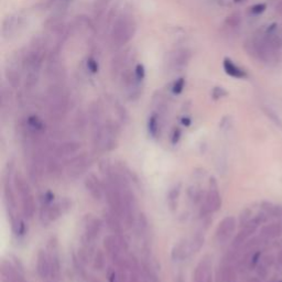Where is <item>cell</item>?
I'll return each instance as SVG.
<instances>
[{"mask_svg": "<svg viewBox=\"0 0 282 282\" xmlns=\"http://www.w3.org/2000/svg\"><path fill=\"white\" fill-rule=\"evenodd\" d=\"M65 166L67 167V175L72 179H78L91 168L92 159L87 154H82L67 159Z\"/></svg>", "mask_w": 282, "mask_h": 282, "instance_id": "8", "label": "cell"}, {"mask_svg": "<svg viewBox=\"0 0 282 282\" xmlns=\"http://www.w3.org/2000/svg\"><path fill=\"white\" fill-rule=\"evenodd\" d=\"M85 280L86 282H102L97 277H95V276H87Z\"/></svg>", "mask_w": 282, "mask_h": 282, "instance_id": "47", "label": "cell"}, {"mask_svg": "<svg viewBox=\"0 0 282 282\" xmlns=\"http://www.w3.org/2000/svg\"><path fill=\"white\" fill-rule=\"evenodd\" d=\"M107 279L108 282H118V269L108 268L107 270Z\"/></svg>", "mask_w": 282, "mask_h": 282, "instance_id": "40", "label": "cell"}, {"mask_svg": "<svg viewBox=\"0 0 282 282\" xmlns=\"http://www.w3.org/2000/svg\"><path fill=\"white\" fill-rule=\"evenodd\" d=\"M86 116L84 115L83 111H78L75 116V128L78 131H84L86 128Z\"/></svg>", "mask_w": 282, "mask_h": 282, "instance_id": "33", "label": "cell"}, {"mask_svg": "<svg viewBox=\"0 0 282 282\" xmlns=\"http://www.w3.org/2000/svg\"><path fill=\"white\" fill-rule=\"evenodd\" d=\"M256 269H257V275L259 276L261 278V279H265V278L268 277L269 267H268V266H266L265 264L261 263V260H260L259 265L257 266Z\"/></svg>", "mask_w": 282, "mask_h": 282, "instance_id": "39", "label": "cell"}, {"mask_svg": "<svg viewBox=\"0 0 282 282\" xmlns=\"http://www.w3.org/2000/svg\"><path fill=\"white\" fill-rule=\"evenodd\" d=\"M261 208L267 215L275 216V217H281L282 216V207L279 205H275L269 202H263L261 203Z\"/></svg>", "mask_w": 282, "mask_h": 282, "instance_id": "28", "label": "cell"}, {"mask_svg": "<svg viewBox=\"0 0 282 282\" xmlns=\"http://www.w3.org/2000/svg\"><path fill=\"white\" fill-rule=\"evenodd\" d=\"M105 265H106V258H105V253L100 249H97L95 251L94 256H93L92 259V266L93 269L96 270V271H102L105 268Z\"/></svg>", "mask_w": 282, "mask_h": 282, "instance_id": "26", "label": "cell"}, {"mask_svg": "<svg viewBox=\"0 0 282 282\" xmlns=\"http://www.w3.org/2000/svg\"><path fill=\"white\" fill-rule=\"evenodd\" d=\"M73 265H74L76 273H78L79 277H82L83 279H86V278H87L86 271H85V269H84V266H85V265H84L82 261L79 260L78 256L73 255Z\"/></svg>", "mask_w": 282, "mask_h": 282, "instance_id": "34", "label": "cell"}, {"mask_svg": "<svg viewBox=\"0 0 282 282\" xmlns=\"http://www.w3.org/2000/svg\"><path fill=\"white\" fill-rule=\"evenodd\" d=\"M223 68L225 71V73L227 75L232 76L234 78H238L243 79L247 78V73L243 68L239 67L236 63H234L231 59H224L223 61Z\"/></svg>", "mask_w": 282, "mask_h": 282, "instance_id": "20", "label": "cell"}, {"mask_svg": "<svg viewBox=\"0 0 282 282\" xmlns=\"http://www.w3.org/2000/svg\"><path fill=\"white\" fill-rule=\"evenodd\" d=\"M213 98L214 99H219L221 97H224V96L227 95V92L224 90L223 87H215L214 90H213Z\"/></svg>", "mask_w": 282, "mask_h": 282, "instance_id": "42", "label": "cell"}, {"mask_svg": "<svg viewBox=\"0 0 282 282\" xmlns=\"http://www.w3.org/2000/svg\"><path fill=\"white\" fill-rule=\"evenodd\" d=\"M221 207V197L219 191V184L215 178L209 179V187L208 191L205 196L204 203L201 207V216H208L219 211Z\"/></svg>", "mask_w": 282, "mask_h": 282, "instance_id": "6", "label": "cell"}, {"mask_svg": "<svg viewBox=\"0 0 282 282\" xmlns=\"http://www.w3.org/2000/svg\"><path fill=\"white\" fill-rule=\"evenodd\" d=\"M181 136H182V132H181V129L175 127L173 129L172 131V135H171V142L172 144H176L180 141L181 139Z\"/></svg>", "mask_w": 282, "mask_h": 282, "instance_id": "43", "label": "cell"}, {"mask_svg": "<svg viewBox=\"0 0 282 282\" xmlns=\"http://www.w3.org/2000/svg\"><path fill=\"white\" fill-rule=\"evenodd\" d=\"M241 23V17L238 14H234L232 16L227 17L226 20V25L228 28H232V29H235V28H238Z\"/></svg>", "mask_w": 282, "mask_h": 282, "instance_id": "35", "label": "cell"}, {"mask_svg": "<svg viewBox=\"0 0 282 282\" xmlns=\"http://www.w3.org/2000/svg\"><path fill=\"white\" fill-rule=\"evenodd\" d=\"M46 73L51 84H63L66 78V70L58 52H52L47 58Z\"/></svg>", "mask_w": 282, "mask_h": 282, "instance_id": "7", "label": "cell"}, {"mask_svg": "<svg viewBox=\"0 0 282 282\" xmlns=\"http://www.w3.org/2000/svg\"><path fill=\"white\" fill-rule=\"evenodd\" d=\"M184 86H185V79L183 78H181L178 80H175L174 84H173L172 93L174 95L181 94V93H182L184 90Z\"/></svg>", "mask_w": 282, "mask_h": 282, "instance_id": "38", "label": "cell"}, {"mask_svg": "<svg viewBox=\"0 0 282 282\" xmlns=\"http://www.w3.org/2000/svg\"><path fill=\"white\" fill-rule=\"evenodd\" d=\"M46 282H56V281H53V280H51V279H47Z\"/></svg>", "mask_w": 282, "mask_h": 282, "instance_id": "52", "label": "cell"}, {"mask_svg": "<svg viewBox=\"0 0 282 282\" xmlns=\"http://www.w3.org/2000/svg\"><path fill=\"white\" fill-rule=\"evenodd\" d=\"M84 185H85L86 190L90 192L91 196L96 201H100L104 196V187L103 182L99 181V179L96 176L94 173L88 174L85 181H84Z\"/></svg>", "mask_w": 282, "mask_h": 282, "instance_id": "14", "label": "cell"}, {"mask_svg": "<svg viewBox=\"0 0 282 282\" xmlns=\"http://www.w3.org/2000/svg\"><path fill=\"white\" fill-rule=\"evenodd\" d=\"M182 124L185 125V126H190L191 119H190V118H183V119H182Z\"/></svg>", "mask_w": 282, "mask_h": 282, "instance_id": "49", "label": "cell"}, {"mask_svg": "<svg viewBox=\"0 0 282 282\" xmlns=\"http://www.w3.org/2000/svg\"><path fill=\"white\" fill-rule=\"evenodd\" d=\"M181 194V183L175 184L168 193V205L171 211H175L178 207V201Z\"/></svg>", "mask_w": 282, "mask_h": 282, "instance_id": "25", "label": "cell"}, {"mask_svg": "<svg viewBox=\"0 0 282 282\" xmlns=\"http://www.w3.org/2000/svg\"><path fill=\"white\" fill-rule=\"evenodd\" d=\"M269 282H279V281H277L276 279H271V280H269Z\"/></svg>", "mask_w": 282, "mask_h": 282, "instance_id": "53", "label": "cell"}, {"mask_svg": "<svg viewBox=\"0 0 282 282\" xmlns=\"http://www.w3.org/2000/svg\"><path fill=\"white\" fill-rule=\"evenodd\" d=\"M37 271L40 278L43 280L50 277V258L49 253L44 249H40L37 256Z\"/></svg>", "mask_w": 282, "mask_h": 282, "instance_id": "15", "label": "cell"}, {"mask_svg": "<svg viewBox=\"0 0 282 282\" xmlns=\"http://www.w3.org/2000/svg\"><path fill=\"white\" fill-rule=\"evenodd\" d=\"M110 1L111 0H95L93 13H94L96 19H100V17H103L105 11L107 10L108 6H110Z\"/></svg>", "mask_w": 282, "mask_h": 282, "instance_id": "29", "label": "cell"}, {"mask_svg": "<svg viewBox=\"0 0 282 282\" xmlns=\"http://www.w3.org/2000/svg\"><path fill=\"white\" fill-rule=\"evenodd\" d=\"M247 282H260V280L258 279V278H251Z\"/></svg>", "mask_w": 282, "mask_h": 282, "instance_id": "50", "label": "cell"}, {"mask_svg": "<svg viewBox=\"0 0 282 282\" xmlns=\"http://www.w3.org/2000/svg\"><path fill=\"white\" fill-rule=\"evenodd\" d=\"M259 225L260 224L258 223V220L256 219H252L251 221H248L245 226L241 227L240 232L237 234V235L235 236V238H234L233 240V243H232L233 249H237V251L240 249L241 246H243L246 241L251 238L252 234L257 231V228Z\"/></svg>", "mask_w": 282, "mask_h": 282, "instance_id": "12", "label": "cell"}, {"mask_svg": "<svg viewBox=\"0 0 282 282\" xmlns=\"http://www.w3.org/2000/svg\"><path fill=\"white\" fill-rule=\"evenodd\" d=\"M204 192L202 190V188L199 187V185H191L190 188H188V199L192 201L193 204L200 203L203 199Z\"/></svg>", "mask_w": 282, "mask_h": 282, "instance_id": "27", "label": "cell"}, {"mask_svg": "<svg viewBox=\"0 0 282 282\" xmlns=\"http://www.w3.org/2000/svg\"><path fill=\"white\" fill-rule=\"evenodd\" d=\"M137 32V22L134 16L129 13L120 14L112 23L110 32V47L119 50L131 41Z\"/></svg>", "mask_w": 282, "mask_h": 282, "instance_id": "3", "label": "cell"}, {"mask_svg": "<svg viewBox=\"0 0 282 282\" xmlns=\"http://www.w3.org/2000/svg\"><path fill=\"white\" fill-rule=\"evenodd\" d=\"M13 259H14V263L13 264H14L15 267L17 268L20 272L25 275V270H23V266L21 264V261H20L17 257H13Z\"/></svg>", "mask_w": 282, "mask_h": 282, "instance_id": "45", "label": "cell"}, {"mask_svg": "<svg viewBox=\"0 0 282 282\" xmlns=\"http://www.w3.org/2000/svg\"><path fill=\"white\" fill-rule=\"evenodd\" d=\"M104 220L108 229H110L114 235H122L123 234L122 220H120V219H118L114 213L110 211L104 212Z\"/></svg>", "mask_w": 282, "mask_h": 282, "instance_id": "19", "label": "cell"}, {"mask_svg": "<svg viewBox=\"0 0 282 282\" xmlns=\"http://www.w3.org/2000/svg\"><path fill=\"white\" fill-rule=\"evenodd\" d=\"M236 225V219L234 216H227L221 219L215 233V238L217 243L220 245L227 243L233 236L234 232H235Z\"/></svg>", "mask_w": 282, "mask_h": 282, "instance_id": "11", "label": "cell"}, {"mask_svg": "<svg viewBox=\"0 0 282 282\" xmlns=\"http://www.w3.org/2000/svg\"><path fill=\"white\" fill-rule=\"evenodd\" d=\"M21 66L17 65H9L6 70V78L8 80L10 87L19 88L20 84H21Z\"/></svg>", "mask_w": 282, "mask_h": 282, "instance_id": "22", "label": "cell"}, {"mask_svg": "<svg viewBox=\"0 0 282 282\" xmlns=\"http://www.w3.org/2000/svg\"><path fill=\"white\" fill-rule=\"evenodd\" d=\"M72 207V201L68 197H64L59 202L52 203L49 206L41 205L40 209V220L43 225H49L50 223L58 220L60 217L70 211Z\"/></svg>", "mask_w": 282, "mask_h": 282, "instance_id": "5", "label": "cell"}, {"mask_svg": "<svg viewBox=\"0 0 282 282\" xmlns=\"http://www.w3.org/2000/svg\"><path fill=\"white\" fill-rule=\"evenodd\" d=\"M264 111H265V114L269 117V119H271L272 122L276 124V126H278L280 129H282V122H281V119L279 118V116H278L276 114V112L271 110V108L264 107Z\"/></svg>", "mask_w": 282, "mask_h": 282, "instance_id": "36", "label": "cell"}, {"mask_svg": "<svg viewBox=\"0 0 282 282\" xmlns=\"http://www.w3.org/2000/svg\"><path fill=\"white\" fill-rule=\"evenodd\" d=\"M192 59V53L188 49L181 47L175 50L170 56V67L173 71H181L188 65Z\"/></svg>", "mask_w": 282, "mask_h": 282, "instance_id": "13", "label": "cell"}, {"mask_svg": "<svg viewBox=\"0 0 282 282\" xmlns=\"http://www.w3.org/2000/svg\"><path fill=\"white\" fill-rule=\"evenodd\" d=\"M25 219H26L25 217H23V219H21V217H19L17 224H16L15 226L13 227L15 234L19 237V238H22V237H25L27 235V233H28V224L26 223Z\"/></svg>", "mask_w": 282, "mask_h": 282, "instance_id": "32", "label": "cell"}, {"mask_svg": "<svg viewBox=\"0 0 282 282\" xmlns=\"http://www.w3.org/2000/svg\"><path fill=\"white\" fill-rule=\"evenodd\" d=\"M80 147H82V143L78 142V141H65V142L60 143L59 146L55 147L54 154L58 158L71 157L79 151Z\"/></svg>", "mask_w": 282, "mask_h": 282, "instance_id": "16", "label": "cell"}, {"mask_svg": "<svg viewBox=\"0 0 282 282\" xmlns=\"http://www.w3.org/2000/svg\"><path fill=\"white\" fill-rule=\"evenodd\" d=\"M275 11L277 15L282 16V0H277L276 6H275Z\"/></svg>", "mask_w": 282, "mask_h": 282, "instance_id": "46", "label": "cell"}, {"mask_svg": "<svg viewBox=\"0 0 282 282\" xmlns=\"http://www.w3.org/2000/svg\"><path fill=\"white\" fill-rule=\"evenodd\" d=\"M0 100H1V110L2 112H5L7 108L10 107L11 100H13V95H11L9 87L3 86L1 88V97H0Z\"/></svg>", "mask_w": 282, "mask_h": 282, "instance_id": "31", "label": "cell"}, {"mask_svg": "<svg viewBox=\"0 0 282 282\" xmlns=\"http://www.w3.org/2000/svg\"><path fill=\"white\" fill-rule=\"evenodd\" d=\"M249 55L261 63L275 65L282 60V32L271 25L245 43Z\"/></svg>", "mask_w": 282, "mask_h": 282, "instance_id": "1", "label": "cell"}, {"mask_svg": "<svg viewBox=\"0 0 282 282\" xmlns=\"http://www.w3.org/2000/svg\"><path fill=\"white\" fill-rule=\"evenodd\" d=\"M13 184H14L15 191L19 195V197H22L32 193L29 182H28L27 179L25 178V175H23L21 172L17 171L15 173L13 176Z\"/></svg>", "mask_w": 282, "mask_h": 282, "instance_id": "18", "label": "cell"}, {"mask_svg": "<svg viewBox=\"0 0 282 282\" xmlns=\"http://www.w3.org/2000/svg\"><path fill=\"white\" fill-rule=\"evenodd\" d=\"M192 255L190 248V239H183L176 244L172 249L171 257L173 260L181 261L185 260Z\"/></svg>", "mask_w": 282, "mask_h": 282, "instance_id": "17", "label": "cell"}, {"mask_svg": "<svg viewBox=\"0 0 282 282\" xmlns=\"http://www.w3.org/2000/svg\"><path fill=\"white\" fill-rule=\"evenodd\" d=\"M266 8L267 7H266L265 3H257V5L252 6L251 8V14L253 16H258V15L263 14L264 11L266 10Z\"/></svg>", "mask_w": 282, "mask_h": 282, "instance_id": "41", "label": "cell"}, {"mask_svg": "<svg viewBox=\"0 0 282 282\" xmlns=\"http://www.w3.org/2000/svg\"><path fill=\"white\" fill-rule=\"evenodd\" d=\"M277 261L279 263L280 266H282V249L279 251V253H278V257H277Z\"/></svg>", "mask_w": 282, "mask_h": 282, "instance_id": "48", "label": "cell"}, {"mask_svg": "<svg viewBox=\"0 0 282 282\" xmlns=\"http://www.w3.org/2000/svg\"><path fill=\"white\" fill-rule=\"evenodd\" d=\"M84 234L82 236V243H94L96 238H98L100 232L103 229V220L93 215L87 214L83 219Z\"/></svg>", "mask_w": 282, "mask_h": 282, "instance_id": "9", "label": "cell"}, {"mask_svg": "<svg viewBox=\"0 0 282 282\" xmlns=\"http://www.w3.org/2000/svg\"><path fill=\"white\" fill-rule=\"evenodd\" d=\"M205 241V237L202 233H196L194 236L190 239V248L192 255L200 251L203 247Z\"/></svg>", "mask_w": 282, "mask_h": 282, "instance_id": "30", "label": "cell"}, {"mask_svg": "<svg viewBox=\"0 0 282 282\" xmlns=\"http://www.w3.org/2000/svg\"><path fill=\"white\" fill-rule=\"evenodd\" d=\"M20 202H21L22 216L25 217L26 219H31L35 213V202L32 193L20 197Z\"/></svg>", "mask_w": 282, "mask_h": 282, "instance_id": "21", "label": "cell"}, {"mask_svg": "<svg viewBox=\"0 0 282 282\" xmlns=\"http://www.w3.org/2000/svg\"><path fill=\"white\" fill-rule=\"evenodd\" d=\"M87 67L90 68V71L92 72V73H96V72L98 71V65H97V63L95 62V60H88L87 61Z\"/></svg>", "mask_w": 282, "mask_h": 282, "instance_id": "44", "label": "cell"}, {"mask_svg": "<svg viewBox=\"0 0 282 282\" xmlns=\"http://www.w3.org/2000/svg\"><path fill=\"white\" fill-rule=\"evenodd\" d=\"M47 114L54 123H61L70 110V96L63 84H51L46 96Z\"/></svg>", "mask_w": 282, "mask_h": 282, "instance_id": "4", "label": "cell"}, {"mask_svg": "<svg viewBox=\"0 0 282 282\" xmlns=\"http://www.w3.org/2000/svg\"><path fill=\"white\" fill-rule=\"evenodd\" d=\"M282 235V225L279 221L276 223H271L269 225H266L260 231L261 239H271L277 238Z\"/></svg>", "mask_w": 282, "mask_h": 282, "instance_id": "23", "label": "cell"}, {"mask_svg": "<svg viewBox=\"0 0 282 282\" xmlns=\"http://www.w3.org/2000/svg\"><path fill=\"white\" fill-rule=\"evenodd\" d=\"M193 282H213V263L209 255H205L197 264L193 273Z\"/></svg>", "mask_w": 282, "mask_h": 282, "instance_id": "10", "label": "cell"}, {"mask_svg": "<svg viewBox=\"0 0 282 282\" xmlns=\"http://www.w3.org/2000/svg\"><path fill=\"white\" fill-rule=\"evenodd\" d=\"M46 50L41 41L37 40L26 51L21 60V67L25 73V87L27 91H31L38 85L40 75L44 64Z\"/></svg>", "mask_w": 282, "mask_h": 282, "instance_id": "2", "label": "cell"}, {"mask_svg": "<svg viewBox=\"0 0 282 282\" xmlns=\"http://www.w3.org/2000/svg\"><path fill=\"white\" fill-rule=\"evenodd\" d=\"M234 1H235L236 3H240V2H244L245 0H234Z\"/></svg>", "mask_w": 282, "mask_h": 282, "instance_id": "51", "label": "cell"}, {"mask_svg": "<svg viewBox=\"0 0 282 282\" xmlns=\"http://www.w3.org/2000/svg\"><path fill=\"white\" fill-rule=\"evenodd\" d=\"M148 131L152 138H158L160 136V117L156 112L149 117Z\"/></svg>", "mask_w": 282, "mask_h": 282, "instance_id": "24", "label": "cell"}, {"mask_svg": "<svg viewBox=\"0 0 282 282\" xmlns=\"http://www.w3.org/2000/svg\"><path fill=\"white\" fill-rule=\"evenodd\" d=\"M251 211L249 208H245L239 215V226H245L248 221H251Z\"/></svg>", "mask_w": 282, "mask_h": 282, "instance_id": "37", "label": "cell"}]
</instances>
